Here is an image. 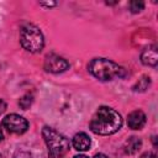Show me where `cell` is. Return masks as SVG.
Masks as SVG:
<instances>
[{"label": "cell", "mask_w": 158, "mask_h": 158, "mask_svg": "<svg viewBox=\"0 0 158 158\" xmlns=\"http://www.w3.org/2000/svg\"><path fill=\"white\" fill-rule=\"evenodd\" d=\"M122 126L121 115L107 106H101L94 114L90 121V130L101 136H107L117 132Z\"/></svg>", "instance_id": "6da1fadb"}, {"label": "cell", "mask_w": 158, "mask_h": 158, "mask_svg": "<svg viewBox=\"0 0 158 158\" xmlns=\"http://www.w3.org/2000/svg\"><path fill=\"white\" fill-rule=\"evenodd\" d=\"M89 72L99 80H112L115 78H122L125 75V69L116 64L115 62L105 58H94L89 65Z\"/></svg>", "instance_id": "7a4b0ae2"}, {"label": "cell", "mask_w": 158, "mask_h": 158, "mask_svg": "<svg viewBox=\"0 0 158 158\" xmlns=\"http://www.w3.org/2000/svg\"><path fill=\"white\" fill-rule=\"evenodd\" d=\"M42 136L48 147L49 158H62L67 153L69 148V142L63 135L46 126L42 128Z\"/></svg>", "instance_id": "3957f363"}, {"label": "cell", "mask_w": 158, "mask_h": 158, "mask_svg": "<svg viewBox=\"0 0 158 158\" xmlns=\"http://www.w3.org/2000/svg\"><path fill=\"white\" fill-rule=\"evenodd\" d=\"M20 42L21 46L32 53L40 52L43 48L44 44V40H43V35L41 32V30L31 23L25 25L21 31H20Z\"/></svg>", "instance_id": "277c9868"}, {"label": "cell", "mask_w": 158, "mask_h": 158, "mask_svg": "<svg viewBox=\"0 0 158 158\" xmlns=\"http://www.w3.org/2000/svg\"><path fill=\"white\" fill-rule=\"evenodd\" d=\"M2 125L4 127L11 132V133H16V135H21L23 132L27 131L28 128V122L25 117L17 115V114H10L7 115L4 120H2Z\"/></svg>", "instance_id": "5b68a950"}, {"label": "cell", "mask_w": 158, "mask_h": 158, "mask_svg": "<svg viewBox=\"0 0 158 158\" xmlns=\"http://www.w3.org/2000/svg\"><path fill=\"white\" fill-rule=\"evenodd\" d=\"M68 67L69 63L64 58L56 54H49L44 59V69L49 73H62L67 70Z\"/></svg>", "instance_id": "8992f818"}, {"label": "cell", "mask_w": 158, "mask_h": 158, "mask_svg": "<svg viewBox=\"0 0 158 158\" xmlns=\"http://www.w3.org/2000/svg\"><path fill=\"white\" fill-rule=\"evenodd\" d=\"M146 123V115L141 110L132 111L127 116V125L132 130H141Z\"/></svg>", "instance_id": "52a82bcc"}, {"label": "cell", "mask_w": 158, "mask_h": 158, "mask_svg": "<svg viewBox=\"0 0 158 158\" xmlns=\"http://www.w3.org/2000/svg\"><path fill=\"white\" fill-rule=\"evenodd\" d=\"M141 60L146 65L154 67L158 63V52H157V46H149L144 48V51L141 54Z\"/></svg>", "instance_id": "ba28073f"}, {"label": "cell", "mask_w": 158, "mask_h": 158, "mask_svg": "<svg viewBox=\"0 0 158 158\" xmlns=\"http://www.w3.org/2000/svg\"><path fill=\"white\" fill-rule=\"evenodd\" d=\"M72 144L77 151H88L90 148L91 141L89 138V136L84 132H79L77 133L73 139H72Z\"/></svg>", "instance_id": "9c48e42d"}, {"label": "cell", "mask_w": 158, "mask_h": 158, "mask_svg": "<svg viewBox=\"0 0 158 158\" xmlns=\"http://www.w3.org/2000/svg\"><path fill=\"white\" fill-rule=\"evenodd\" d=\"M141 144H142V142H141L139 138H137V137H130V138L125 142L123 148H125V152H126V153L133 154V153H136V152L139 149Z\"/></svg>", "instance_id": "30bf717a"}, {"label": "cell", "mask_w": 158, "mask_h": 158, "mask_svg": "<svg viewBox=\"0 0 158 158\" xmlns=\"http://www.w3.org/2000/svg\"><path fill=\"white\" fill-rule=\"evenodd\" d=\"M148 85H149V78H148V77H143V78H142V79L136 84L135 90L143 91V90H146V89L148 88Z\"/></svg>", "instance_id": "8fae6325"}, {"label": "cell", "mask_w": 158, "mask_h": 158, "mask_svg": "<svg viewBox=\"0 0 158 158\" xmlns=\"http://www.w3.org/2000/svg\"><path fill=\"white\" fill-rule=\"evenodd\" d=\"M144 4L143 1H131L130 2V9L132 12H139L141 10H143Z\"/></svg>", "instance_id": "7c38bea8"}, {"label": "cell", "mask_w": 158, "mask_h": 158, "mask_svg": "<svg viewBox=\"0 0 158 158\" xmlns=\"http://www.w3.org/2000/svg\"><path fill=\"white\" fill-rule=\"evenodd\" d=\"M31 102H32V99H31V98L28 99V96H23V98H22V99H20V101H19L20 106H21L23 110H26V109L31 105Z\"/></svg>", "instance_id": "4fadbf2b"}, {"label": "cell", "mask_w": 158, "mask_h": 158, "mask_svg": "<svg viewBox=\"0 0 158 158\" xmlns=\"http://www.w3.org/2000/svg\"><path fill=\"white\" fill-rule=\"evenodd\" d=\"M141 158H157V156L153 152H146V153H143L141 156Z\"/></svg>", "instance_id": "5bb4252c"}, {"label": "cell", "mask_w": 158, "mask_h": 158, "mask_svg": "<svg viewBox=\"0 0 158 158\" xmlns=\"http://www.w3.org/2000/svg\"><path fill=\"white\" fill-rule=\"evenodd\" d=\"M5 110H6V104H5V101H4V100H1V99H0V115H1Z\"/></svg>", "instance_id": "9a60e30c"}, {"label": "cell", "mask_w": 158, "mask_h": 158, "mask_svg": "<svg viewBox=\"0 0 158 158\" xmlns=\"http://www.w3.org/2000/svg\"><path fill=\"white\" fill-rule=\"evenodd\" d=\"M93 158H107V157H106L104 153H98V154H95Z\"/></svg>", "instance_id": "2e32d148"}, {"label": "cell", "mask_w": 158, "mask_h": 158, "mask_svg": "<svg viewBox=\"0 0 158 158\" xmlns=\"http://www.w3.org/2000/svg\"><path fill=\"white\" fill-rule=\"evenodd\" d=\"M74 158H88L86 156H84V154H79V156H75Z\"/></svg>", "instance_id": "e0dca14e"}, {"label": "cell", "mask_w": 158, "mask_h": 158, "mask_svg": "<svg viewBox=\"0 0 158 158\" xmlns=\"http://www.w3.org/2000/svg\"><path fill=\"white\" fill-rule=\"evenodd\" d=\"M1 139H2V131H1V128H0V142H1Z\"/></svg>", "instance_id": "ac0fdd59"}, {"label": "cell", "mask_w": 158, "mask_h": 158, "mask_svg": "<svg viewBox=\"0 0 158 158\" xmlns=\"http://www.w3.org/2000/svg\"><path fill=\"white\" fill-rule=\"evenodd\" d=\"M0 158H1V156H0Z\"/></svg>", "instance_id": "d6986e66"}]
</instances>
